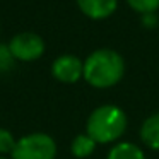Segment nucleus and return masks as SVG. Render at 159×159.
<instances>
[{"label": "nucleus", "mask_w": 159, "mask_h": 159, "mask_svg": "<svg viewBox=\"0 0 159 159\" xmlns=\"http://www.w3.org/2000/svg\"><path fill=\"white\" fill-rule=\"evenodd\" d=\"M125 75V60L118 52L99 48L84 60V80L96 89H110Z\"/></svg>", "instance_id": "nucleus-1"}, {"label": "nucleus", "mask_w": 159, "mask_h": 159, "mask_svg": "<svg viewBox=\"0 0 159 159\" xmlns=\"http://www.w3.org/2000/svg\"><path fill=\"white\" fill-rule=\"evenodd\" d=\"M127 113L116 104H103L91 111L86 121V134L96 144H113L125 134Z\"/></svg>", "instance_id": "nucleus-2"}, {"label": "nucleus", "mask_w": 159, "mask_h": 159, "mask_svg": "<svg viewBox=\"0 0 159 159\" xmlns=\"http://www.w3.org/2000/svg\"><path fill=\"white\" fill-rule=\"evenodd\" d=\"M57 142L52 135L34 132L17 139L11 159H55Z\"/></svg>", "instance_id": "nucleus-3"}, {"label": "nucleus", "mask_w": 159, "mask_h": 159, "mask_svg": "<svg viewBox=\"0 0 159 159\" xmlns=\"http://www.w3.org/2000/svg\"><path fill=\"white\" fill-rule=\"evenodd\" d=\"M12 55L19 62H34L41 58L45 53V41L39 34L31 31H24L16 34L11 41L7 43Z\"/></svg>", "instance_id": "nucleus-4"}, {"label": "nucleus", "mask_w": 159, "mask_h": 159, "mask_svg": "<svg viewBox=\"0 0 159 159\" xmlns=\"http://www.w3.org/2000/svg\"><path fill=\"white\" fill-rule=\"evenodd\" d=\"M84 74V62L75 55H60L52 63V75L58 82L75 84Z\"/></svg>", "instance_id": "nucleus-5"}, {"label": "nucleus", "mask_w": 159, "mask_h": 159, "mask_svg": "<svg viewBox=\"0 0 159 159\" xmlns=\"http://www.w3.org/2000/svg\"><path fill=\"white\" fill-rule=\"evenodd\" d=\"M79 11L94 21L106 19L116 11L118 0H75Z\"/></svg>", "instance_id": "nucleus-6"}, {"label": "nucleus", "mask_w": 159, "mask_h": 159, "mask_svg": "<svg viewBox=\"0 0 159 159\" xmlns=\"http://www.w3.org/2000/svg\"><path fill=\"white\" fill-rule=\"evenodd\" d=\"M140 140L152 151H159V111L149 115L140 127Z\"/></svg>", "instance_id": "nucleus-7"}, {"label": "nucleus", "mask_w": 159, "mask_h": 159, "mask_svg": "<svg viewBox=\"0 0 159 159\" xmlns=\"http://www.w3.org/2000/svg\"><path fill=\"white\" fill-rule=\"evenodd\" d=\"M106 159H145L144 151L132 142H116L110 149Z\"/></svg>", "instance_id": "nucleus-8"}, {"label": "nucleus", "mask_w": 159, "mask_h": 159, "mask_svg": "<svg viewBox=\"0 0 159 159\" xmlns=\"http://www.w3.org/2000/svg\"><path fill=\"white\" fill-rule=\"evenodd\" d=\"M96 145L98 144L87 134H79L74 137L72 144H70V152L77 159H86L96 151Z\"/></svg>", "instance_id": "nucleus-9"}, {"label": "nucleus", "mask_w": 159, "mask_h": 159, "mask_svg": "<svg viewBox=\"0 0 159 159\" xmlns=\"http://www.w3.org/2000/svg\"><path fill=\"white\" fill-rule=\"evenodd\" d=\"M127 4L139 14H154L159 9V0H127Z\"/></svg>", "instance_id": "nucleus-10"}, {"label": "nucleus", "mask_w": 159, "mask_h": 159, "mask_svg": "<svg viewBox=\"0 0 159 159\" xmlns=\"http://www.w3.org/2000/svg\"><path fill=\"white\" fill-rule=\"evenodd\" d=\"M16 62H17V60L14 58V55H12L9 45L0 43V74L11 72V70L14 69Z\"/></svg>", "instance_id": "nucleus-11"}, {"label": "nucleus", "mask_w": 159, "mask_h": 159, "mask_svg": "<svg viewBox=\"0 0 159 159\" xmlns=\"http://www.w3.org/2000/svg\"><path fill=\"white\" fill-rule=\"evenodd\" d=\"M16 142H17V139L12 135L11 130L0 127V156L12 154V151L16 147Z\"/></svg>", "instance_id": "nucleus-12"}, {"label": "nucleus", "mask_w": 159, "mask_h": 159, "mask_svg": "<svg viewBox=\"0 0 159 159\" xmlns=\"http://www.w3.org/2000/svg\"><path fill=\"white\" fill-rule=\"evenodd\" d=\"M142 24L147 26V28H154V26L157 24L156 12H154V14H144V16H142Z\"/></svg>", "instance_id": "nucleus-13"}, {"label": "nucleus", "mask_w": 159, "mask_h": 159, "mask_svg": "<svg viewBox=\"0 0 159 159\" xmlns=\"http://www.w3.org/2000/svg\"><path fill=\"white\" fill-rule=\"evenodd\" d=\"M0 159H9V157H5V156H0Z\"/></svg>", "instance_id": "nucleus-14"}]
</instances>
